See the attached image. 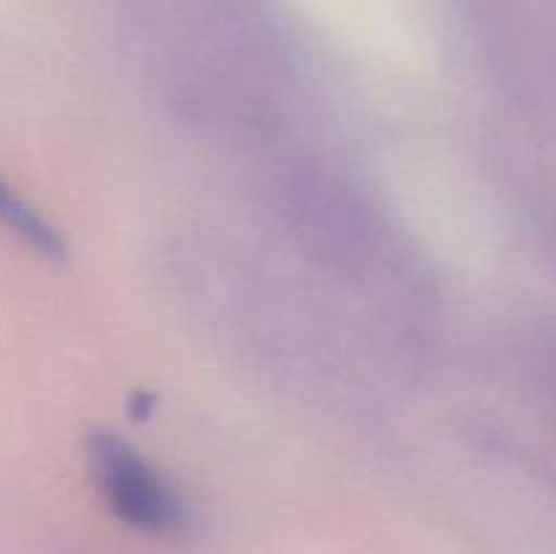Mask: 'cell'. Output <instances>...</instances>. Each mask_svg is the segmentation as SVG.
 Here are the masks:
<instances>
[{
    "label": "cell",
    "instance_id": "cell-1",
    "mask_svg": "<svg viewBox=\"0 0 556 554\" xmlns=\"http://www.w3.org/2000/svg\"><path fill=\"white\" fill-rule=\"evenodd\" d=\"M87 451L92 478L119 519L157 536L182 530L188 521L182 498L134 445L112 432H96Z\"/></svg>",
    "mask_w": 556,
    "mask_h": 554
},
{
    "label": "cell",
    "instance_id": "cell-2",
    "mask_svg": "<svg viewBox=\"0 0 556 554\" xmlns=\"http://www.w3.org/2000/svg\"><path fill=\"white\" fill-rule=\"evenodd\" d=\"M0 226L9 228L22 242H27L38 253L49 255V259H63L65 255L60 234L3 177H0Z\"/></svg>",
    "mask_w": 556,
    "mask_h": 554
}]
</instances>
